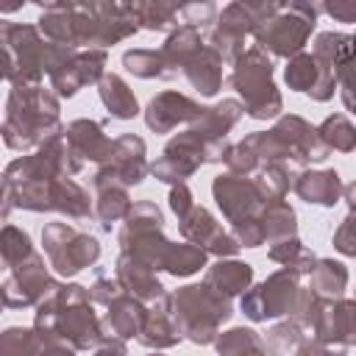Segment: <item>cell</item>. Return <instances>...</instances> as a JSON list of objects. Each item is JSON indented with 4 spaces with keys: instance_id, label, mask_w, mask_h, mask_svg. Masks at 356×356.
Returning <instances> with one entry per match:
<instances>
[{
    "instance_id": "cell-57",
    "label": "cell",
    "mask_w": 356,
    "mask_h": 356,
    "mask_svg": "<svg viewBox=\"0 0 356 356\" xmlns=\"http://www.w3.org/2000/svg\"><path fill=\"white\" fill-rule=\"evenodd\" d=\"M242 356H267V348H256V350H250V353H242Z\"/></svg>"
},
{
    "instance_id": "cell-52",
    "label": "cell",
    "mask_w": 356,
    "mask_h": 356,
    "mask_svg": "<svg viewBox=\"0 0 356 356\" xmlns=\"http://www.w3.org/2000/svg\"><path fill=\"white\" fill-rule=\"evenodd\" d=\"M323 11L337 22H356V0H325Z\"/></svg>"
},
{
    "instance_id": "cell-30",
    "label": "cell",
    "mask_w": 356,
    "mask_h": 356,
    "mask_svg": "<svg viewBox=\"0 0 356 356\" xmlns=\"http://www.w3.org/2000/svg\"><path fill=\"white\" fill-rule=\"evenodd\" d=\"M97 95L114 120H134L139 114V103H136L134 89L114 72L103 75V81L97 83Z\"/></svg>"
},
{
    "instance_id": "cell-16",
    "label": "cell",
    "mask_w": 356,
    "mask_h": 356,
    "mask_svg": "<svg viewBox=\"0 0 356 356\" xmlns=\"http://www.w3.org/2000/svg\"><path fill=\"white\" fill-rule=\"evenodd\" d=\"M56 278L47 273V264L39 253H33L28 261L17 264L14 270H8L6 281H3V303L8 309H28V306H39L42 298L53 289Z\"/></svg>"
},
{
    "instance_id": "cell-10",
    "label": "cell",
    "mask_w": 356,
    "mask_h": 356,
    "mask_svg": "<svg viewBox=\"0 0 356 356\" xmlns=\"http://www.w3.org/2000/svg\"><path fill=\"white\" fill-rule=\"evenodd\" d=\"M117 239L122 245V253L136 256L139 261H145L153 270H164L172 242L164 236V214L153 200L134 203Z\"/></svg>"
},
{
    "instance_id": "cell-39",
    "label": "cell",
    "mask_w": 356,
    "mask_h": 356,
    "mask_svg": "<svg viewBox=\"0 0 356 356\" xmlns=\"http://www.w3.org/2000/svg\"><path fill=\"white\" fill-rule=\"evenodd\" d=\"M317 134L328 150L339 153H356V128L345 114H331L317 125Z\"/></svg>"
},
{
    "instance_id": "cell-44",
    "label": "cell",
    "mask_w": 356,
    "mask_h": 356,
    "mask_svg": "<svg viewBox=\"0 0 356 356\" xmlns=\"http://www.w3.org/2000/svg\"><path fill=\"white\" fill-rule=\"evenodd\" d=\"M0 356H39V334L36 328L11 325L0 334Z\"/></svg>"
},
{
    "instance_id": "cell-47",
    "label": "cell",
    "mask_w": 356,
    "mask_h": 356,
    "mask_svg": "<svg viewBox=\"0 0 356 356\" xmlns=\"http://www.w3.org/2000/svg\"><path fill=\"white\" fill-rule=\"evenodd\" d=\"M261 214V211H259ZM231 234L234 239L242 245V248H259L267 242V234H264V225L259 217H250V220H242L236 225H231Z\"/></svg>"
},
{
    "instance_id": "cell-56",
    "label": "cell",
    "mask_w": 356,
    "mask_h": 356,
    "mask_svg": "<svg viewBox=\"0 0 356 356\" xmlns=\"http://www.w3.org/2000/svg\"><path fill=\"white\" fill-rule=\"evenodd\" d=\"M348 345H356V298L350 300V331H348Z\"/></svg>"
},
{
    "instance_id": "cell-35",
    "label": "cell",
    "mask_w": 356,
    "mask_h": 356,
    "mask_svg": "<svg viewBox=\"0 0 356 356\" xmlns=\"http://www.w3.org/2000/svg\"><path fill=\"white\" fill-rule=\"evenodd\" d=\"M309 342L306 337V328L298 323V320H284V323H275L270 331H267V353L270 356H298L303 350V345Z\"/></svg>"
},
{
    "instance_id": "cell-41",
    "label": "cell",
    "mask_w": 356,
    "mask_h": 356,
    "mask_svg": "<svg viewBox=\"0 0 356 356\" xmlns=\"http://www.w3.org/2000/svg\"><path fill=\"white\" fill-rule=\"evenodd\" d=\"M267 256L275 261V264H284V267H292V270H298V273H309L312 270V264H314V253L298 239V236H289V239H281V242H273L270 245V250H267Z\"/></svg>"
},
{
    "instance_id": "cell-24",
    "label": "cell",
    "mask_w": 356,
    "mask_h": 356,
    "mask_svg": "<svg viewBox=\"0 0 356 356\" xmlns=\"http://www.w3.org/2000/svg\"><path fill=\"white\" fill-rule=\"evenodd\" d=\"M181 339L184 337L175 325L170 295H164V298H159L156 303L147 306V317H145V325H142V334L136 337V342L150 348V350H164V348L178 345Z\"/></svg>"
},
{
    "instance_id": "cell-42",
    "label": "cell",
    "mask_w": 356,
    "mask_h": 356,
    "mask_svg": "<svg viewBox=\"0 0 356 356\" xmlns=\"http://www.w3.org/2000/svg\"><path fill=\"white\" fill-rule=\"evenodd\" d=\"M122 67L136 75V78H170L167 72V64L161 58L159 50H147V47H134V50H125L122 53Z\"/></svg>"
},
{
    "instance_id": "cell-25",
    "label": "cell",
    "mask_w": 356,
    "mask_h": 356,
    "mask_svg": "<svg viewBox=\"0 0 356 356\" xmlns=\"http://www.w3.org/2000/svg\"><path fill=\"white\" fill-rule=\"evenodd\" d=\"M103 317V334L106 337H120V339H134L142 334L145 317H147V303L136 300L134 295H120L111 306H106Z\"/></svg>"
},
{
    "instance_id": "cell-46",
    "label": "cell",
    "mask_w": 356,
    "mask_h": 356,
    "mask_svg": "<svg viewBox=\"0 0 356 356\" xmlns=\"http://www.w3.org/2000/svg\"><path fill=\"white\" fill-rule=\"evenodd\" d=\"M353 36V56L337 70V89L342 95V103L350 114H356V33Z\"/></svg>"
},
{
    "instance_id": "cell-37",
    "label": "cell",
    "mask_w": 356,
    "mask_h": 356,
    "mask_svg": "<svg viewBox=\"0 0 356 356\" xmlns=\"http://www.w3.org/2000/svg\"><path fill=\"white\" fill-rule=\"evenodd\" d=\"M261 225H264V234H267V242H281V239H289V236H298V217H295V209L286 203V200H278V203H267L259 214Z\"/></svg>"
},
{
    "instance_id": "cell-19",
    "label": "cell",
    "mask_w": 356,
    "mask_h": 356,
    "mask_svg": "<svg viewBox=\"0 0 356 356\" xmlns=\"http://www.w3.org/2000/svg\"><path fill=\"white\" fill-rule=\"evenodd\" d=\"M106 50H78L56 75H50V89L58 97H72L89 83H100L106 75Z\"/></svg>"
},
{
    "instance_id": "cell-53",
    "label": "cell",
    "mask_w": 356,
    "mask_h": 356,
    "mask_svg": "<svg viewBox=\"0 0 356 356\" xmlns=\"http://www.w3.org/2000/svg\"><path fill=\"white\" fill-rule=\"evenodd\" d=\"M95 356H128V345H125V339H120V337H106V339L95 348Z\"/></svg>"
},
{
    "instance_id": "cell-22",
    "label": "cell",
    "mask_w": 356,
    "mask_h": 356,
    "mask_svg": "<svg viewBox=\"0 0 356 356\" xmlns=\"http://www.w3.org/2000/svg\"><path fill=\"white\" fill-rule=\"evenodd\" d=\"M106 122H97V120H72L64 131L70 147L86 161H95L97 167L106 164L111 159V150H114V139L106 136Z\"/></svg>"
},
{
    "instance_id": "cell-51",
    "label": "cell",
    "mask_w": 356,
    "mask_h": 356,
    "mask_svg": "<svg viewBox=\"0 0 356 356\" xmlns=\"http://www.w3.org/2000/svg\"><path fill=\"white\" fill-rule=\"evenodd\" d=\"M170 209H172V214L181 220V217H186L192 209H195V197H192V189L186 186V184H175L172 189H170Z\"/></svg>"
},
{
    "instance_id": "cell-17",
    "label": "cell",
    "mask_w": 356,
    "mask_h": 356,
    "mask_svg": "<svg viewBox=\"0 0 356 356\" xmlns=\"http://www.w3.org/2000/svg\"><path fill=\"white\" fill-rule=\"evenodd\" d=\"M211 195H214L222 217L231 225L259 217V211L264 209V200H261L253 178H248V175H234V172L217 175L211 184Z\"/></svg>"
},
{
    "instance_id": "cell-38",
    "label": "cell",
    "mask_w": 356,
    "mask_h": 356,
    "mask_svg": "<svg viewBox=\"0 0 356 356\" xmlns=\"http://www.w3.org/2000/svg\"><path fill=\"white\" fill-rule=\"evenodd\" d=\"M209 261V253L200 245L192 242H172L167 261H164V273L175 275V278H189L195 273H200Z\"/></svg>"
},
{
    "instance_id": "cell-58",
    "label": "cell",
    "mask_w": 356,
    "mask_h": 356,
    "mask_svg": "<svg viewBox=\"0 0 356 356\" xmlns=\"http://www.w3.org/2000/svg\"><path fill=\"white\" fill-rule=\"evenodd\" d=\"M147 356H161V353H147Z\"/></svg>"
},
{
    "instance_id": "cell-48",
    "label": "cell",
    "mask_w": 356,
    "mask_h": 356,
    "mask_svg": "<svg viewBox=\"0 0 356 356\" xmlns=\"http://www.w3.org/2000/svg\"><path fill=\"white\" fill-rule=\"evenodd\" d=\"M181 17H184V25L209 31L217 22V6L214 3H186V6H181Z\"/></svg>"
},
{
    "instance_id": "cell-21",
    "label": "cell",
    "mask_w": 356,
    "mask_h": 356,
    "mask_svg": "<svg viewBox=\"0 0 356 356\" xmlns=\"http://www.w3.org/2000/svg\"><path fill=\"white\" fill-rule=\"evenodd\" d=\"M114 278L120 281V286H122L125 295H134L136 300H142L147 306L167 295L164 284L156 278V270L147 267L145 261H139L131 253H120L117 267H114Z\"/></svg>"
},
{
    "instance_id": "cell-55",
    "label": "cell",
    "mask_w": 356,
    "mask_h": 356,
    "mask_svg": "<svg viewBox=\"0 0 356 356\" xmlns=\"http://www.w3.org/2000/svg\"><path fill=\"white\" fill-rule=\"evenodd\" d=\"M342 200L348 203V209L356 214V181H350V184H345V192H342Z\"/></svg>"
},
{
    "instance_id": "cell-11",
    "label": "cell",
    "mask_w": 356,
    "mask_h": 356,
    "mask_svg": "<svg viewBox=\"0 0 356 356\" xmlns=\"http://www.w3.org/2000/svg\"><path fill=\"white\" fill-rule=\"evenodd\" d=\"M83 170V159L70 147L67 136H53L42 147H36L31 156L14 159L6 172L3 184H22V181H56V178H72Z\"/></svg>"
},
{
    "instance_id": "cell-54",
    "label": "cell",
    "mask_w": 356,
    "mask_h": 356,
    "mask_svg": "<svg viewBox=\"0 0 356 356\" xmlns=\"http://www.w3.org/2000/svg\"><path fill=\"white\" fill-rule=\"evenodd\" d=\"M298 356H342V353H339V350H331V348H325V345H320V342H314V339H309Z\"/></svg>"
},
{
    "instance_id": "cell-4",
    "label": "cell",
    "mask_w": 356,
    "mask_h": 356,
    "mask_svg": "<svg viewBox=\"0 0 356 356\" xmlns=\"http://www.w3.org/2000/svg\"><path fill=\"white\" fill-rule=\"evenodd\" d=\"M11 209L58 211V214H67L70 220H86L95 214V203L89 192L72 178L3 184V220H8Z\"/></svg>"
},
{
    "instance_id": "cell-20",
    "label": "cell",
    "mask_w": 356,
    "mask_h": 356,
    "mask_svg": "<svg viewBox=\"0 0 356 356\" xmlns=\"http://www.w3.org/2000/svg\"><path fill=\"white\" fill-rule=\"evenodd\" d=\"M203 106L181 92H159L156 97H150V103L145 106V125L156 134H170L178 125H192L200 117Z\"/></svg>"
},
{
    "instance_id": "cell-3",
    "label": "cell",
    "mask_w": 356,
    "mask_h": 356,
    "mask_svg": "<svg viewBox=\"0 0 356 356\" xmlns=\"http://www.w3.org/2000/svg\"><path fill=\"white\" fill-rule=\"evenodd\" d=\"M58 95L47 86H11L6 97L3 142L11 150H36L67 128L58 117Z\"/></svg>"
},
{
    "instance_id": "cell-7",
    "label": "cell",
    "mask_w": 356,
    "mask_h": 356,
    "mask_svg": "<svg viewBox=\"0 0 356 356\" xmlns=\"http://www.w3.org/2000/svg\"><path fill=\"white\" fill-rule=\"evenodd\" d=\"M228 153V142L225 139H206L197 131L186 128L184 134H175L161 156L150 164V172L164 181V184H186V178H192L203 164H214V161H225Z\"/></svg>"
},
{
    "instance_id": "cell-18",
    "label": "cell",
    "mask_w": 356,
    "mask_h": 356,
    "mask_svg": "<svg viewBox=\"0 0 356 356\" xmlns=\"http://www.w3.org/2000/svg\"><path fill=\"white\" fill-rule=\"evenodd\" d=\"M284 81L292 92H303L317 103H325L334 97L337 89V70L317 58L314 53H298L284 67Z\"/></svg>"
},
{
    "instance_id": "cell-26",
    "label": "cell",
    "mask_w": 356,
    "mask_h": 356,
    "mask_svg": "<svg viewBox=\"0 0 356 356\" xmlns=\"http://www.w3.org/2000/svg\"><path fill=\"white\" fill-rule=\"evenodd\" d=\"M222 58L220 53H214L209 44H203L195 56H189L181 67V75L192 83V89H197L203 97H214L222 86Z\"/></svg>"
},
{
    "instance_id": "cell-50",
    "label": "cell",
    "mask_w": 356,
    "mask_h": 356,
    "mask_svg": "<svg viewBox=\"0 0 356 356\" xmlns=\"http://www.w3.org/2000/svg\"><path fill=\"white\" fill-rule=\"evenodd\" d=\"M120 295H122V286H120V281L111 278V275H97L95 284L89 286L92 303H100V306H111Z\"/></svg>"
},
{
    "instance_id": "cell-12",
    "label": "cell",
    "mask_w": 356,
    "mask_h": 356,
    "mask_svg": "<svg viewBox=\"0 0 356 356\" xmlns=\"http://www.w3.org/2000/svg\"><path fill=\"white\" fill-rule=\"evenodd\" d=\"M42 245L50 267L64 278L78 275L100 259V242L92 234L72 228L70 222H47L42 231Z\"/></svg>"
},
{
    "instance_id": "cell-13",
    "label": "cell",
    "mask_w": 356,
    "mask_h": 356,
    "mask_svg": "<svg viewBox=\"0 0 356 356\" xmlns=\"http://www.w3.org/2000/svg\"><path fill=\"white\" fill-rule=\"evenodd\" d=\"M300 278H303V273H298L292 267H284V270L273 273L270 278H264L261 284L250 286L239 298V309L253 323H264V320H273V317H281V314L292 317L298 295L303 289Z\"/></svg>"
},
{
    "instance_id": "cell-14",
    "label": "cell",
    "mask_w": 356,
    "mask_h": 356,
    "mask_svg": "<svg viewBox=\"0 0 356 356\" xmlns=\"http://www.w3.org/2000/svg\"><path fill=\"white\" fill-rule=\"evenodd\" d=\"M145 142L136 134H122L114 139V150L111 159L106 164L97 167V172L92 175V186L95 192L108 189V186H136L145 181V175L150 172V164L145 159Z\"/></svg>"
},
{
    "instance_id": "cell-29",
    "label": "cell",
    "mask_w": 356,
    "mask_h": 356,
    "mask_svg": "<svg viewBox=\"0 0 356 356\" xmlns=\"http://www.w3.org/2000/svg\"><path fill=\"white\" fill-rule=\"evenodd\" d=\"M203 44H206V42H203V36H200L197 28H192V25H178V28L167 36V42L159 47V53H161V58H164V64H167L170 78H175V75L181 72L184 61H186L189 56H195Z\"/></svg>"
},
{
    "instance_id": "cell-31",
    "label": "cell",
    "mask_w": 356,
    "mask_h": 356,
    "mask_svg": "<svg viewBox=\"0 0 356 356\" xmlns=\"http://www.w3.org/2000/svg\"><path fill=\"white\" fill-rule=\"evenodd\" d=\"M309 289L320 298H342L348 286V267L334 259H314L312 270L306 273Z\"/></svg>"
},
{
    "instance_id": "cell-15",
    "label": "cell",
    "mask_w": 356,
    "mask_h": 356,
    "mask_svg": "<svg viewBox=\"0 0 356 356\" xmlns=\"http://www.w3.org/2000/svg\"><path fill=\"white\" fill-rule=\"evenodd\" d=\"M270 134L278 139L281 150H284V161L300 172L306 170V164L312 161H325L328 159V147L323 145L320 134H317V125L306 122L303 117L298 114H284L278 117V122L270 128Z\"/></svg>"
},
{
    "instance_id": "cell-40",
    "label": "cell",
    "mask_w": 356,
    "mask_h": 356,
    "mask_svg": "<svg viewBox=\"0 0 356 356\" xmlns=\"http://www.w3.org/2000/svg\"><path fill=\"white\" fill-rule=\"evenodd\" d=\"M312 53L317 58H323L325 64H331L334 70H339L353 56V36L339 33V31H323V33H317Z\"/></svg>"
},
{
    "instance_id": "cell-28",
    "label": "cell",
    "mask_w": 356,
    "mask_h": 356,
    "mask_svg": "<svg viewBox=\"0 0 356 356\" xmlns=\"http://www.w3.org/2000/svg\"><path fill=\"white\" fill-rule=\"evenodd\" d=\"M242 114H245V106L239 100H234V97H225V100H220L214 106H203L200 117L189 128L197 131L206 139H225L228 131L242 120Z\"/></svg>"
},
{
    "instance_id": "cell-23",
    "label": "cell",
    "mask_w": 356,
    "mask_h": 356,
    "mask_svg": "<svg viewBox=\"0 0 356 356\" xmlns=\"http://www.w3.org/2000/svg\"><path fill=\"white\" fill-rule=\"evenodd\" d=\"M295 195L312 206H337L342 200V192H345V184L339 178L337 170H300L295 175V184H292Z\"/></svg>"
},
{
    "instance_id": "cell-8",
    "label": "cell",
    "mask_w": 356,
    "mask_h": 356,
    "mask_svg": "<svg viewBox=\"0 0 356 356\" xmlns=\"http://www.w3.org/2000/svg\"><path fill=\"white\" fill-rule=\"evenodd\" d=\"M278 11V3H228L220 14L217 22L206 31V44L220 53L222 61L236 64L239 56H245V42L248 36H256L259 25H264L273 14Z\"/></svg>"
},
{
    "instance_id": "cell-9",
    "label": "cell",
    "mask_w": 356,
    "mask_h": 356,
    "mask_svg": "<svg viewBox=\"0 0 356 356\" xmlns=\"http://www.w3.org/2000/svg\"><path fill=\"white\" fill-rule=\"evenodd\" d=\"M320 11L323 6L317 3H278V11L264 25H259L253 36L256 47H261L264 53L270 50L281 58H295L298 53H303V44L309 42Z\"/></svg>"
},
{
    "instance_id": "cell-33",
    "label": "cell",
    "mask_w": 356,
    "mask_h": 356,
    "mask_svg": "<svg viewBox=\"0 0 356 356\" xmlns=\"http://www.w3.org/2000/svg\"><path fill=\"white\" fill-rule=\"evenodd\" d=\"M295 170L289 167V164H281V161H275V164H267V167H261L256 175H250L253 178V184H256V189H259V195H261V200H264V206L267 203H278V200H284V195L292 189V184H295Z\"/></svg>"
},
{
    "instance_id": "cell-32",
    "label": "cell",
    "mask_w": 356,
    "mask_h": 356,
    "mask_svg": "<svg viewBox=\"0 0 356 356\" xmlns=\"http://www.w3.org/2000/svg\"><path fill=\"white\" fill-rule=\"evenodd\" d=\"M128 11L136 22V28H145V31H175L178 28V14H181V6H172V3H161V0H150V3H128Z\"/></svg>"
},
{
    "instance_id": "cell-43",
    "label": "cell",
    "mask_w": 356,
    "mask_h": 356,
    "mask_svg": "<svg viewBox=\"0 0 356 356\" xmlns=\"http://www.w3.org/2000/svg\"><path fill=\"white\" fill-rule=\"evenodd\" d=\"M33 245H31V236L17 228V225H3V234H0V256H3V267L6 270H14L17 264L28 261L33 256Z\"/></svg>"
},
{
    "instance_id": "cell-1",
    "label": "cell",
    "mask_w": 356,
    "mask_h": 356,
    "mask_svg": "<svg viewBox=\"0 0 356 356\" xmlns=\"http://www.w3.org/2000/svg\"><path fill=\"white\" fill-rule=\"evenodd\" d=\"M33 328L36 331L58 334L75 350L97 348L106 339L103 320L92 309L89 289L81 286V284H61V281H56L53 289L36 306Z\"/></svg>"
},
{
    "instance_id": "cell-2",
    "label": "cell",
    "mask_w": 356,
    "mask_h": 356,
    "mask_svg": "<svg viewBox=\"0 0 356 356\" xmlns=\"http://www.w3.org/2000/svg\"><path fill=\"white\" fill-rule=\"evenodd\" d=\"M3 78L8 86H39L44 72L56 75L78 50L47 42L36 25L3 22Z\"/></svg>"
},
{
    "instance_id": "cell-45",
    "label": "cell",
    "mask_w": 356,
    "mask_h": 356,
    "mask_svg": "<svg viewBox=\"0 0 356 356\" xmlns=\"http://www.w3.org/2000/svg\"><path fill=\"white\" fill-rule=\"evenodd\" d=\"M217 353L220 356H242V353H250L256 348H264L261 337L253 331V328H231V331H222L214 342Z\"/></svg>"
},
{
    "instance_id": "cell-34",
    "label": "cell",
    "mask_w": 356,
    "mask_h": 356,
    "mask_svg": "<svg viewBox=\"0 0 356 356\" xmlns=\"http://www.w3.org/2000/svg\"><path fill=\"white\" fill-rule=\"evenodd\" d=\"M178 225H181V236H184L186 242H192V245H200L203 250L217 239L220 231H225V228L214 220V214H211L206 206H197V203H195V209H192L186 217L178 220Z\"/></svg>"
},
{
    "instance_id": "cell-27",
    "label": "cell",
    "mask_w": 356,
    "mask_h": 356,
    "mask_svg": "<svg viewBox=\"0 0 356 356\" xmlns=\"http://www.w3.org/2000/svg\"><path fill=\"white\" fill-rule=\"evenodd\" d=\"M203 284H209L211 289H217L225 298H236L253 286V267L248 261H236V259H217L206 270Z\"/></svg>"
},
{
    "instance_id": "cell-36",
    "label": "cell",
    "mask_w": 356,
    "mask_h": 356,
    "mask_svg": "<svg viewBox=\"0 0 356 356\" xmlns=\"http://www.w3.org/2000/svg\"><path fill=\"white\" fill-rule=\"evenodd\" d=\"M134 209V200L128 195L125 186H108V189H100L97 197H95V217L100 220V225L106 231H111L114 222L125 220Z\"/></svg>"
},
{
    "instance_id": "cell-49",
    "label": "cell",
    "mask_w": 356,
    "mask_h": 356,
    "mask_svg": "<svg viewBox=\"0 0 356 356\" xmlns=\"http://www.w3.org/2000/svg\"><path fill=\"white\" fill-rule=\"evenodd\" d=\"M334 248L342 253V256H350L356 259V214L348 211V217L339 222V228L334 231Z\"/></svg>"
},
{
    "instance_id": "cell-5",
    "label": "cell",
    "mask_w": 356,
    "mask_h": 356,
    "mask_svg": "<svg viewBox=\"0 0 356 356\" xmlns=\"http://www.w3.org/2000/svg\"><path fill=\"white\" fill-rule=\"evenodd\" d=\"M172 317L184 339L195 345H214L222 323L234 317L231 298L220 295L209 284H189L170 295Z\"/></svg>"
},
{
    "instance_id": "cell-6",
    "label": "cell",
    "mask_w": 356,
    "mask_h": 356,
    "mask_svg": "<svg viewBox=\"0 0 356 356\" xmlns=\"http://www.w3.org/2000/svg\"><path fill=\"white\" fill-rule=\"evenodd\" d=\"M231 86L236 89V95L245 100V114L253 120H273L284 111V100L281 92L273 81V61L261 47H248L245 56H239V61L234 64L231 72Z\"/></svg>"
}]
</instances>
